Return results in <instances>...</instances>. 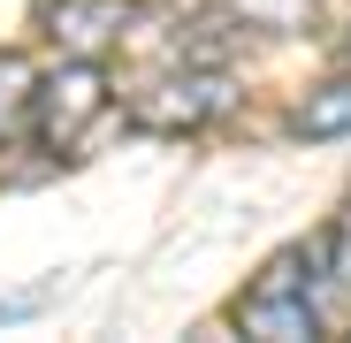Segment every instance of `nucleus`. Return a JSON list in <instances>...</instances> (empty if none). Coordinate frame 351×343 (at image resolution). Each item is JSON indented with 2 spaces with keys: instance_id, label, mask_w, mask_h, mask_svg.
Returning <instances> with one entry per match:
<instances>
[{
  "instance_id": "0eeeda50",
  "label": "nucleus",
  "mask_w": 351,
  "mask_h": 343,
  "mask_svg": "<svg viewBox=\"0 0 351 343\" xmlns=\"http://www.w3.org/2000/svg\"><path fill=\"white\" fill-rule=\"evenodd\" d=\"M31 84H38V69L23 53H0V145L31 138Z\"/></svg>"
},
{
  "instance_id": "423d86ee",
  "label": "nucleus",
  "mask_w": 351,
  "mask_h": 343,
  "mask_svg": "<svg viewBox=\"0 0 351 343\" xmlns=\"http://www.w3.org/2000/svg\"><path fill=\"white\" fill-rule=\"evenodd\" d=\"M290 138H306V145L351 138V77H328V84H313L298 107H290Z\"/></svg>"
},
{
  "instance_id": "f257e3e1",
  "label": "nucleus",
  "mask_w": 351,
  "mask_h": 343,
  "mask_svg": "<svg viewBox=\"0 0 351 343\" xmlns=\"http://www.w3.org/2000/svg\"><path fill=\"white\" fill-rule=\"evenodd\" d=\"M107 114H114V77H107V62L62 53V69H46V77L31 84V138H38L53 160H69Z\"/></svg>"
},
{
  "instance_id": "20e7f679",
  "label": "nucleus",
  "mask_w": 351,
  "mask_h": 343,
  "mask_svg": "<svg viewBox=\"0 0 351 343\" xmlns=\"http://www.w3.org/2000/svg\"><path fill=\"white\" fill-rule=\"evenodd\" d=\"M130 23H138V0H53L46 8L53 53H84V62H107L130 38Z\"/></svg>"
},
{
  "instance_id": "1a4fd4ad",
  "label": "nucleus",
  "mask_w": 351,
  "mask_h": 343,
  "mask_svg": "<svg viewBox=\"0 0 351 343\" xmlns=\"http://www.w3.org/2000/svg\"><path fill=\"white\" fill-rule=\"evenodd\" d=\"M46 305V290H23V298H0V328H8V320H31Z\"/></svg>"
},
{
  "instance_id": "9d476101",
  "label": "nucleus",
  "mask_w": 351,
  "mask_h": 343,
  "mask_svg": "<svg viewBox=\"0 0 351 343\" xmlns=\"http://www.w3.org/2000/svg\"><path fill=\"white\" fill-rule=\"evenodd\" d=\"M343 53H351V31H343Z\"/></svg>"
},
{
  "instance_id": "7ed1b4c3",
  "label": "nucleus",
  "mask_w": 351,
  "mask_h": 343,
  "mask_svg": "<svg viewBox=\"0 0 351 343\" xmlns=\"http://www.w3.org/2000/svg\"><path fill=\"white\" fill-rule=\"evenodd\" d=\"M237 328L260 335V343H313L321 335V313L306 298V244H290L267 259V275L237 298Z\"/></svg>"
},
{
  "instance_id": "39448f33",
  "label": "nucleus",
  "mask_w": 351,
  "mask_h": 343,
  "mask_svg": "<svg viewBox=\"0 0 351 343\" xmlns=\"http://www.w3.org/2000/svg\"><path fill=\"white\" fill-rule=\"evenodd\" d=\"M306 298L321 313V335L351 328V214L328 229L321 244H306Z\"/></svg>"
},
{
  "instance_id": "6e6552de",
  "label": "nucleus",
  "mask_w": 351,
  "mask_h": 343,
  "mask_svg": "<svg viewBox=\"0 0 351 343\" xmlns=\"http://www.w3.org/2000/svg\"><path fill=\"white\" fill-rule=\"evenodd\" d=\"M245 31H313L321 23V0H221Z\"/></svg>"
},
{
  "instance_id": "f03ea898",
  "label": "nucleus",
  "mask_w": 351,
  "mask_h": 343,
  "mask_svg": "<svg viewBox=\"0 0 351 343\" xmlns=\"http://www.w3.org/2000/svg\"><path fill=\"white\" fill-rule=\"evenodd\" d=\"M237 107V84H229V69H160L130 92V123L153 130V138H184V130H206L221 123V114Z\"/></svg>"
}]
</instances>
